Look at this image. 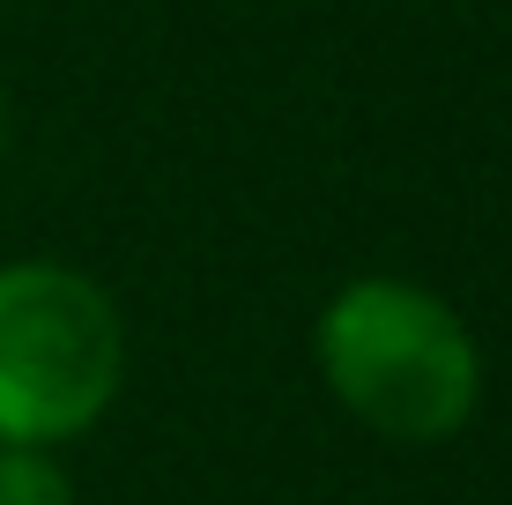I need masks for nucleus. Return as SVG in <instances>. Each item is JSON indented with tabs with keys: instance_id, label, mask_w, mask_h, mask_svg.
<instances>
[{
	"instance_id": "nucleus-1",
	"label": "nucleus",
	"mask_w": 512,
	"mask_h": 505,
	"mask_svg": "<svg viewBox=\"0 0 512 505\" xmlns=\"http://www.w3.org/2000/svg\"><path fill=\"white\" fill-rule=\"evenodd\" d=\"M327 394L372 439L446 446L483 402V342L438 290L409 275H357L312 320Z\"/></svg>"
},
{
	"instance_id": "nucleus-2",
	"label": "nucleus",
	"mask_w": 512,
	"mask_h": 505,
	"mask_svg": "<svg viewBox=\"0 0 512 505\" xmlns=\"http://www.w3.org/2000/svg\"><path fill=\"white\" fill-rule=\"evenodd\" d=\"M127 387V320L67 260L0 268V446H75Z\"/></svg>"
},
{
	"instance_id": "nucleus-3",
	"label": "nucleus",
	"mask_w": 512,
	"mask_h": 505,
	"mask_svg": "<svg viewBox=\"0 0 512 505\" xmlns=\"http://www.w3.org/2000/svg\"><path fill=\"white\" fill-rule=\"evenodd\" d=\"M0 505H75L60 446H0Z\"/></svg>"
},
{
	"instance_id": "nucleus-4",
	"label": "nucleus",
	"mask_w": 512,
	"mask_h": 505,
	"mask_svg": "<svg viewBox=\"0 0 512 505\" xmlns=\"http://www.w3.org/2000/svg\"><path fill=\"white\" fill-rule=\"evenodd\" d=\"M8 119L15 112H8V90H0V156H8Z\"/></svg>"
}]
</instances>
